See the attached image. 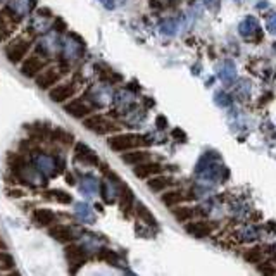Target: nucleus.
<instances>
[{
	"label": "nucleus",
	"mask_w": 276,
	"mask_h": 276,
	"mask_svg": "<svg viewBox=\"0 0 276 276\" xmlns=\"http://www.w3.org/2000/svg\"><path fill=\"white\" fill-rule=\"evenodd\" d=\"M76 92V85L74 83H63V85H55V87L50 88L49 92V97L52 102H57V104H63L66 102L68 98H71Z\"/></svg>",
	"instance_id": "obj_7"
},
{
	"label": "nucleus",
	"mask_w": 276,
	"mask_h": 276,
	"mask_svg": "<svg viewBox=\"0 0 276 276\" xmlns=\"http://www.w3.org/2000/svg\"><path fill=\"white\" fill-rule=\"evenodd\" d=\"M163 30H164V33H168V35H174V33H176V25H174V23H164Z\"/></svg>",
	"instance_id": "obj_32"
},
{
	"label": "nucleus",
	"mask_w": 276,
	"mask_h": 276,
	"mask_svg": "<svg viewBox=\"0 0 276 276\" xmlns=\"http://www.w3.org/2000/svg\"><path fill=\"white\" fill-rule=\"evenodd\" d=\"M9 11H0V42L6 40V38L12 33V23L9 21L7 16Z\"/></svg>",
	"instance_id": "obj_21"
},
{
	"label": "nucleus",
	"mask_w": 276,
	"mask_h": 276,
	"mask_svg": "<svg viewBox=\"0 0 276 276\" xmlns=\"http://www.w3.org/2000/svg\"><path fill=\"white\" fill-rule=\"evenodd\" d=\"M30 131H31V138H35V140H44V138L49 135V128H44V126H31L30 128Z\"/></svg>",
	"instance_id": "obj_26"
},
{
	"label": "nucleus",
	"mask_w": 276,
	"mask_h": 276,
	"mask_svg": "<svg viewBox=\"0 0 276 276\" xmlns=\"http://www.w3.org/2000/svg\"><path fill=\"white\" fill-rule=\"evenodd\" d=\"M47 195H52V199L57 201V202H61V204H69L71 201H73V199H71V195L63 192V190H49Z\"/></svg>",
	"instance_id": "obj_24"
},
{
	"label": "nucleus",
	"mask_w": 276,
	"mask_h": 276,
	"mask_svg": "<svg viewBox=\"0 0 276 276\" xmlns=\"http://www.w3.org/2000/svg\"><path fill=\"white\" fill-rule=\"evenodd\" d=\"M30 45L31 44L26 40V38H23V36L16 38V40L11 42V44L6 47L7 59L11 61L12 64L21 63V61L28 55V52H30Z\"/></svg>",
	"instance_id": "obj_3"
},
{
	"label": "nucleus",
	"mask_w": 276,
	"mask_h": 276,
	"mask_svg": "<svg viewBox=\"0 0 276 276\" xmlns=\"http://www.w3.org/2000/svg\"><path fill=\"white\" fill-rule=\"evenodd\" d=\"M185 199H192V197L185 195L182 190H173V192H168L163 195V202H164V206H168V207H174L176 204L183 202Z\"/></svg>",
	"instance_id": "obj_17"
},
{
	"label": "nucleus",
	"mask_w": 276,
	"mask_h": 276,
	"mask_svg": "<svg viewBox=\"0 0 276 276\" xmlns=\"http://www.w3.org/2000/svg\"><path fill=\"white\" fill-rule=\"evenodd\" d=\"M6 249H7V245L4 244V240H2V239H0V250H6Z\"/></svg>",
	"instance_id": "obj_35"
},
{
	"label": "nucleus",
	"mask_w": 276,
	"mask_h": 276,
	"mask_svg": "<svg viewBox=\"0 0 276 276\" xmlns=\"http://www.w3.org/2000/svg\"><path fill=\"white\" fill-rule=\"evenodd\" d=\"M98 261H102V263H107L111 266H116L117 264V254L111 249H101V252H98Z\"/></svg>",
	"instance_id": "obj_23"
},
{
	"label": "nucleus",
	"mask_w": 276,
	"mask_h": 276,
	"mask_svg": "<svg viewBox=\"0 0 276 276\" xmlns=\"http://www.w3.org/2000/svg\"><path fill=\"white\" fill-rule=\"evenodd\" d=\"M173 136H180L182 140H185V133H183L182 130H174V131H173Z\"/></svg>",
	"instance_id": "obj_34"
},
{
	"label": "nucleus",
	"mask_w": 276,
	"mask_h": 276,
	"mask_svg": "<svg viewBox=\"0 0 276 276\" xmlns=\"http://www.w3.org/2000/svg\"><path fill=\"white\" fill-rule=\"evenodd\" d=\"M83 126L90 131L97 133V135H106V133L116 131L117 128H120L116 123H112L111 120H107V117L101 116V114H93V116L85 117Z\"/></svg>",
	"instance_id": "obj_2"
},
{
	"label": "nucleus",
	"mask_w": 276,
	"mask_h": 276,
	"mask_svg": "<svg viewBox=\"0 0 276 276\" xmlns=\"http://www.w3.org/2000/svg\"><path fill=\"white\" fill-rule=\"evenodd\" d=\"M173 216L176 218L178 223H187L190 218L193 216V209L190 207H174L173 209Z\"/></svg>",
	"instance_id": "obj_22"
},
{
	"label": "nucleus",
	"mask_w": 276,
	"mask_h": 276,
	"mask_svg": "<svg viewBox=\"0 0 276 276\" xmlns=\"http://www.w3.org/2000/svg\"><path fill=\"white\" fill-rule=\"evenodd\" d=\"M204 6H206L209 11L218 12L220 11V6H221V0H204Z\"/></svg>",
	"instance_id": "obj_30"
},
{
	"label": "nucleus",
	"mask_w": 276,
	"mask_h": 276,
	"mask_svg": "<svg viewBox=\"0 0 276 276\" xmlns=\"http://www.w3.org/2000/svg\"><path fill=\"white\" fill-rule=\"evenodd\" d=\"M147 185H149V188L152 190V192H163V190H166L171 185V178H168V176H152V178L147 182Z\"/></svg>",
	"instance_id": "obj_18"
},
{
	"label": "nucleus",
	"mask_w": 276,
	"mask_h": 276,
	"mask_svg": "<svg viewBox=\"0 0 276 276\" xmlns=\"http://www.w3.org/2000/svg\"><path fill=\"white\" fill-rule=\"evenodd\" d=\"M64 109L69 116L76 117V120H83V117H87L88 114L92 112V106H90L88 102H85L83 98H74V101H71L69 104H66Z\"/></svg>",
	"instance_id": "obj_8"
},
{
	"label": "nucleus",
	"mask_w": 276,
	"mask_h": 276,
	"mask_svg": "<svg viewBox=\"0 0 276 276\" xmlns=\"http://www.w3.org/2000/svg\"><path fill=\"white\" fill-rule=\"evenodd\" d=\"M218 76H220L225 83H233V82H235V80H236V68H235V64H233V61H225V64L221 66Z\"/></svg>",
	"instance_id": "obj_16"
},
{
	"label": "nucleus",
	"mask_w": 276,
	"mask_h": 276,
	"mask_svg": "<svg viewBox=\"0 0 276 276\" xmlns=\"http://www.w3.org/2000/svg\"><path fill=\"white\" fill-rule=\"evenodd\" d=\"M61 80V73L57 68H47L42 71L40 74L35 78L36 82V87L40 90H50L52 87H55Z\"/></svg>",
	"instance_id": "obj_6"
},
{
	"label": "nucleus",
	"mask_w": 276,
	"mask_h": 276,
	"mask_svg": "<svg viewBox=\"0 0 276 276\" xmlns=\"http://www.w3.org/2000/svg\"><path fill=\"white\" fill-rule=\"evenodd\" d=\"M45 66H47V61L44 57L31 54L30 57H26V59L23 61L21 73L23 76H26V78H36V76L45 69Z\"/></svg>",
	"instance_id": "obj_5"
},
{
	"label": "nucleus",
	"mask_w": 276,
	"mask_h": 276,
	"mask_svg": "<svg viewBox=\"0 0 276 276\" xmlns=\"http://www.w3.org/2000/svg\"><path fill=\"white\" fill-rule=\"evenodd\" d=\"M49 235L54 240L61 242V244H71L76 239V233L73 228L66 226V225H55L49 228Z\"/></svg>",
	"instance_id": "obj_9"
},
{
	"label": "nucleus",
	"mask_w": 276,
	"mask_h": 276,
	"mask_svg": "<svg viewBox=\"0 0 276 276\" xmlns=\"http://www.w3.org/2000/svg\"><path fill=\"white\" fill-rule=\"evenodd\" d=\"M68 183H69V185H74V183H76L73 176H69V174H68Z\"/></svg>",
	"instance_id": "obj_36"
},
{
	"label": "nucleus",
	"mask_w": 276,
	"mask_h": 276,
	"mask_svg": "<svg viewBox=\"0 0 276 276\" xmlns=\"http://www.w3.org/2000/svg\"><path fill=\"white\" fill-rule=\"evenodd\" d=\"M98 76H101L102 80H107V82H121V76L120 74H114L111 69H106V71H98Z\"/></svg>",
	"instance_id": "obj_28"
},
{
	"label": "nucleus",
	"mask_w": 276,
	"mask_h": 276,
	"mask_svg": "<svg viewBox=\"0 0 276 276\" xmlns=\"http://www.w3.org/2000/svg\"><path fill=\"white\" fill-rule=\"evenodd\" d=\"M123 161L131 166L142 164V163H145V161H149V152L136 150V152H130V154H123Z\"/></svg>",
	"instance_id": "obj_19"
},
{
	"label": "nucleus",
	"mask_w": 276,
	"mask_h": 276,
	"mask_svg": "<svg viewBox=\"0 0 276 276\" xmlns=\"http://www.w3.org/2000/svg\"><path fill=\"white\" fill-rule=\"evenodd\" d=\"M107 144L112 150H116V152H128V150L136 149V147L147 144V136L133 135V133H125V135L111 136Z\"/></svg>",
	"instance_id": "obj_1"
},
{
	"label": "nucleus",
	"mask_w": 276,
	"mask_h": 276,
	"mask_svg": "<svg viewBox=\"0 0 276 276\" xmlns=\"http://www.w3.org/2000/svg\"><path fill=\"white\" fill-rule=\"evenodd\" d=\"M214 101H216L218 106L228 107L231 104V97L226 92H216V95H214Z\"/></svg>",
	"instance_id": "obj_27"
},
{
	"label": "nucleus",
	"mask_w": 276,
	"mask_h": 276,
	"mask_svg": "<svg viewBox=\"0 0 276 276\" xmlns=\"http://www.w3.org/2000/svg\"><path fill=\"white\" fill-rule=\"evenodd\" d=\"M255 236H258V231H255L254 226H247L244 231H242V240H254Z\"/></svg>",
	"instance_id": "obj_29"
},
{
	"label": "nucleus",
	"mask_w": 276,
	"mask_h": 276,
	"mask_svg": "<svg viewBox=\"0 0 276 276\" xmlns=\"http://www.w3.org/2000/svg\"><path fill=\"white\" fill-rule=\"evenodd\" d=\"M259 30H261V28L258 25V21H255V17H252V16L245 17L244 21L240 23V35L244 38H252L254 35L261 33Z\"/></svg>",
	"instance_id": "obj_13"
},
{
	"label": "nucleus",
	"mask_w": 276,
	"mask_h": 276,
	"mask_svg": "<svg viewBox=\"0 0 276 276\" xmlns=\"http://www.w3.org/2000/svg\"><path fill=\"white\" fill-rule=\"evenodd\" d=\"M212 225L207 221H197V223H190V225L185 226L187 233H190L195 239H204V236H209L212 233Z\"/></svg>",
	"instance_id": "obj_11"
},
{
	"label": "nucleus",
	"mask_w": 276,
	"mask_h": 276,
	"mask_svg": "<svg viewBox=\"0 0 276 276\" xmlns=\"http://www.w3.org/2000/svg\"><path fill=\"white\" fill-rule=\"evenodd\" d=\"M64 255H66V261H68L69 266H71V269H69L71 273H76V271L82 268L88 259V255H87V252H85L83 247L74 245V244L66 247Z\"/></svg>",
	"instance_id": "obj_4"
},
{
	"label": "nucleus",
	"mask_w": 276,
	"mask_h": 276,
	"mask_svg": "<svg viewBox=\"0 0 276 276\" xmlns=\"http://www.w3.org/2000/svg\"><path fill=\"white\" fill-rule=\"evenodd\" d=\"M161 171H163V166L161 164L145 161V163H142V164H136L135 169H133V173H135V176H138V178L147 180V178H152V176L159 174Z\"/></svg>",
	"instance_id": "obj_10"
},
{
	"label": "nucleus",
	"mask_w": 276,
	"mask_h": 276,
	"mask_svg": "<svg viewBox=\"0 0 276 276\" xmlns=\"http://www.w3.org/2000/svg\"><path fill=\"white\" fill-rule=\"evenodd\" d=\"M33 220H35L40 226H50L52 223H55L57 216L50 211V209H36V211L33 212Z\"/></svg>",
	"instance_id": "obj_15"
},
{
	"label": "nucleus",
	"mask_w": 276,
	"mask_h": 276,
	"mask_svg": "<svg viewBox=\"0 0 276 276\" xmlns=\"http://www.w3.org/2000/svg\"><path fill=\"white\" fill-rule=\"evenodd\" d=\"M157 126H159L161 130H164V128H166V117H164V116L157 117Z\"/></svg>",
	"instance_id": "obj_33"
},
{
	"label": "nucleus",
	"mask_w": 276,
	"mask_h": 276,
	"mask_svg": "<svg viewBox=\"0 0 276 276\" xmlns=\"http://www.w3.org/2000/svg\"><path fill=\"white\" fill-rule=\"evenodd\" d=\"M244 258H245V261H249V263H252V264H258L261 259H263V250L259 249H249L244 254Z\"/></svg>",
	"instance_id": "obj_25"
},
{
	"label": "nucleus",
	"mask_w": 276,
	"mask_h": 276,
	"mask_svg": "<svg viewBox=\"0 0 276 276\" xmlns=\"http://www.w3.org/2000/svg\"><path fill=\"white\" fill-rule=\"evenodd\" d=\"M133 207V192L130 187H126L125 183H120V209L125 214L130 212Z\"/></svg>",
	"instance_id": "obj_12"
},
{
	"label": "nucleus",
	"mask_w": 276,
	"mask_h": 276,
	"mask_svg": "<svg viewBox=\"0 0 276 276\" xmlns=\"http://www.w3.org/2000/svg\"><path fill=\"white\" fill-rule=\"evenodd\" d=\"M136 216L140 218V220L144 221L145 225H149V226H157L155 216H154V214H152V212L149 211V209H147L142 202H138V204H136Z\"/></svg>",
	"instance_id": "obj_20"
},
{
	"label": "nucleus",
	"mask_w": 276,
	"mask_h": 276,
	"mask_svg": "<svg viewBox=\"0 0 276 276\" xmlns=\"http://www.w3.org/2000/svg\"><path fill=\"white\" fill-rule=\"evenodd\" d=\"M268 30L271 33H276V12H273L271 16L268 17Z\"/></svg>",
	"instance_id": "obj_31"
},
{
	"label": "nucleus",
	"mask_w": 276,
	"mask_h": 276,
	"mask_svg": "<svg viewBox=\"0 0 276 276\" xmlns=\"http://www.w3.org/2000/svg\"><path fill=\"white\" fill-rule=\"evenodd\" d=\"M74 152H76V157H78V159H82L83 163H87V164H98V159H97V155H95V152L90 150L85 144H76Z\"/></svg>",
	"instance_id": "obj_14"
}]
</instances>
